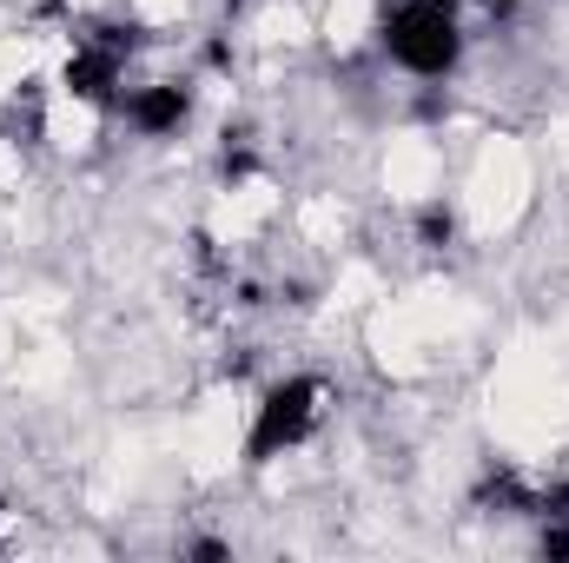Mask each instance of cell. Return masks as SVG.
I'll list each match as a JSON object with an SVG mask.
<instances>
[{"instance_id": "cell-1", "label": "cell", "mask_w": 569, "mask_h": 563, "mask_svg": "<svg viewBox=\"0 0 569 563\" xmlns=\"http://www.w3.org/2000/svg\"><path fill=\"white\" fill-rule=\"evenodd\" d=\"M371 40L391 73L405 80H450L470 53V20L463 0H385L371 20Z\"/></svg>"}, {"instance_id": "cell-2", "label": "cell", "mask_w": 569, "mask_h": 563, "mask_svg": "<svg viewBox=\"0 0 569 563\" xmlns=\"http://www.w3.org/2000/svg\"><path fill=\"white\" fill-rule=\"evenodd\" d=\"M325 418H331V385L325 378L291 372L279 385H266L259 405H252V418H246V464L259 471V464H279L291 451H305L325 431Z\"/></svg>"}]
</instances>
